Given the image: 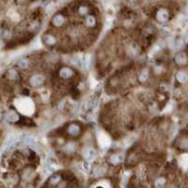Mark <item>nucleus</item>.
<instances>
[{"label": "nucleus", "mask_w": 188, "mask_h": 188, "mask_svg": "<svg viewBox=\"0 0 188 188\" xmlns=\"http://www.w3.org/2000/svg\"><path fill=\"white\" fill-rule=\"evenodd\" d=\"M80 127L79 125L75 124V123H72L67 129L68 135H70L71 137H77L80 134Z\"/></svg>", "instance_id": "f257e3e1"}, {"label": "nucleus", "mask_w": 188, "mask_h": 188, "mask_svg": "<svg viewBox=\"0 0 188 188\" xmlns=\"http://www.w3.org/2000/svg\"><path fill=\"white\" fill-rule=\"evenodd\" d=\"M43 83H44V77L43 75H40V74H36V75L32 76L30 79V84L33 87L41 86Z\"/></svg>", "instance_id": "f03ea898"}, {"label": "nucleus", "mask_w": 188, "mask_h": 188, "mask_svg": "<svg viewBox=\"0 0 188 188\" xmlns=\"http://www.w3.org/2000/svg\"><path fill=\"white\" fill-rule=\"evenodd\" d=\"M157 19L160 22H166L168 19V12L166 9H160L157 13Z\"/></svg>", "instance_id": "7ed1b4c3"}, {"label": "nucleus", "mask_w": 188, "mask_h": 188, "mask_svg": "<svg viewBox=\"0 0 188 188\" xmlns=\"http://www.w3.org/2000/svg\"><path fill=\"white\" fill-rule=\"evenodd\" d=\"M175 60H176V62L179 64V65H183V64L186 63L187 57H186L185 54L181 53V54L178 55V56H176V57H175Z\"/></svg>", "instance_id": "20e7f679"}, {"label": "nucleus", "mask_w": 188, "mask_h": 188, "mask_svg": "<svg viewBox=\"0 0 188 188\" xmlns=\"http://www.w3.org/2000/svg\"><path fill=\"white\" fill-rule=\"evenodd\" d=\"M177 80L179 81L180 83H185L186 81L188 80V75L185 72H183L181 71L177 73Z\"/></svg>", "instance_id": "39448f33"}, {"label": "nucleus", "mask_w": 188, "mask_h": 188, "mask_svg": "<svg viewBox=\"0 0 188 188\" xmlns=\"http://www.w3.org/2000/svg\"><path fill=\"white\" fill-rule=\"evenodd\" d=\"M73 74V70L69 69V68H64L60 71V75L61 77H63V78H69Z\"/></svg>", "instance_id": "423d86ee"}, {"label": "nucleus", "mask_w": 188, "mask_h": 188, "mask_svg": "<svg viewBox=\"0 0 188 188\" xmlns=\"http://www.w3.org/2000/svg\"><path fill=\"white\" fill-rule=\"evenodd\" d=\"M53 23L56 27H59V25H62L64 23V18L63 16L61 15H57L55 16V18L53 19Z\"/></svg>", "instance_id": "0eeeda50"}, {"label": "nucleus", "mask_w": 188, "mask_h": 188, "mask_svg": "<svg viewBox=\"0 0 188 188\" xmlns=\"http://www.w3.org/2000/svg\"><path fill=\"white\" fill-rule=\"evenodd\" d=\"M85 156L87 160H93L94 158L96 157V152L94 151L92 149H89V150H87L85 152Z\"/></svg>", "instance_id": "6e6552de"}, {"label": "nucleus", "mask_w": 188, "mask_h": 188, "mask_svg": "<svg viewBox=\"0 0 188 188\" xmlns=\"http://www.w3.org/2000/svg\"><path fill=\"white\" fill-rule=\"evenodd\" d=\"M75 143H73V142H71V143H68L66 146H65V151L66 152H69V153H72L74 151H75Z\"/></svg>", "instance_id": "1a4fd4ad"}, {"label": "nucleus", "mask_w": 188, "mask_h": 188, "mask_svg": "<svg viewBox=\"0 0 188 188\" xmlns=\"http://www.w3.org/2000/svg\"><path fill=\"white\" fill-rule=\"evenodd\" d=\"M6 119H7L9 121L13 122L18 119V116H17V114H15L14 112H9V114H7V116H6Z\"/></svg>", "instance_id": "9d476101"}, {"label": "nucleus", "mask_w": 188, "mask_h": 188, "mask_svg": "<svg viewBox=\"0 0 188 188\" xmlns=\"http://www.w3.org/2000/svg\"><path fill=\"white\" fill-rule=\"evenodd\" d=\"M56 43V39H55L52 35H47L46 37H45V43L47 45H53Z\"/></svg>", "instance_id": "9b49d317"}, {"label": "nucleus", "mask_w": 188, "mask_h": 188, "mask_svg": "<svg viewBox=\"0 0 188 188\" xmlns=\"http://www.w3.org/2000/svg\"><path fill=\"white\" fill-rule=\"evenodd\" d=\"M105 173V169L102 167H97L95 169H94V175L95 176H101Z\"/></svg>", "instance_id": "f8f14e48"}, {"label": "nucleus", "mask_w": 188, "mask_h": 188, "mask_svg": "<svg viewBox=\"0 0 188 188\" xmlns=\"http://www.w3.org/2000/svg\"><path fill=\"white\" fill-rule=\"evenodd\" d=\"M181 148L183 150H188V139L187 138H183L181 141Z\"/></svg>", "instance_id": "ddd939ff"}, {"label": "nucleus", "mask_w": 188, "mask_h": 188, "mask_svg": "<svg viewBox=\"0 0 188 188\" xmlns=\"http://www.w3.org/2000/svg\"><path fill=\"white\" fill-rule=\"evenodd\" d=\"M86 23H87V25L91 27V25H94V24H95V19H94L92 16H89V17L87 18Z\"/></svg>", "instance_id": "4468645a"}, {"label": "nucleus", "mask_w": 188, "mask_h": 188, "mask_svg": "<svg viewBox=\"0 0 188 188\" xmlns=\"http://www.w3.org/2000/svg\"><path fill=\"white\" fill-rule=\"evenodd\" d=\"M119 162H121V159H119V155H113V156L111 157V163H112L113 165L119 164Z\"/></svg>", "instance_id": "2eb2a0df"}, {"label": "nucleus", "mask_w": 188, "mask_h": 188, "mask_svg": "<svg viewBox=\"0 0 188 188\" xmlns=\"http://www.w3.org/2000/svg\"><path fill=\"white\" fill-rule=\"evenodd\" d=\"M78 11H79V13L81 15H85V14H87V9L86 7H80L79 9H78Z\"/></svg>", "instance_id": "dca6fc26"}, {"label": "nucleus", "mask_w": 188, "mask_h": 188, "mask_svg": "<svg viewBox=\"0 0 188 188\" xmlns=\"http://www.w3.org/2000/svg\"><path fill=\"white\" fill-rule=\"evenodd\" d=\"M147 75H148V74H147V73H145V72H143V73H142V74H141V75H140V77H139V79H140L141 81H144V80H146V79H147V77H148Z\"/></svg>", "instance_id": "f3484780"}, {"label": "nucleus", "mask_w": 188, "mask_h": 188, "mask_svg": "<svg viewBox=\"0 0 188 188\" xmlns=\"http://www.w3.org/2000/svg\"><path fill=\"white\" fill-rule=\"evenodd\" d=\"M21 67H23V68H25V67H27V65H28V62L27 60H24V61H22V62H20V64H19Z\"/></svg>", "instance_id": "a211bd4d"}]
</instances>
